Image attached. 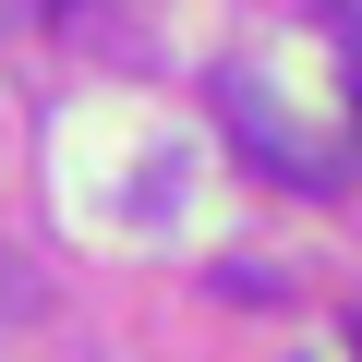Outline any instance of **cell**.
Instances as JSON below:
<instances>
[{"mask_svg": "<svg viewBox=\"0 0 362 362\" xmlns=\"http://www.w3.org/2000/svg\"><path fill=\"white\" fill-rule=\"evenodd\" d=\"M338 73H350V97H362V25H350V49H338Z\"/></svg>", "mask_w": 362, "mask_h": 362, "instance_id": "cell-1", "label": "cell"}]
</instances>
